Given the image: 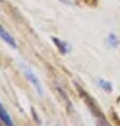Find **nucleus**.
<instances>
[{
  "instance_id": "f257e3e1",
  "label": "nucleus",
  "mask_w": 120,
  "mask_h": 126,
  "mask_svg": "<svg viewBox=\"0 0 120 126\" xmlns=\"http://www.w3.org/2000/svg\"><path fill=\"white\" fill-rule=\"evenodd\" d=\"M22 71H23V74L27 78V79L29 80L31 85H32L34 88H35L36 92L40 94V95H43V94H44L43 85H41V83L40 82L38 78L35 75V73L29 67H27V66H22Z\"/></svg>"
},
{
  "instance_id": "f03ea898",
  "label": "nucleus",
  "mask_w": 120,
  "mask_h": 126,
  "mask_svg": "<svg viewBox=\"0 0 120 126\" xmlns=\"http://www.w3.org/2000/svg\"><path fill=\"white\" fill-rule=\"evenodd\" d=\"M0 122H1L4 126H15L11 115H10L8 111L5 110V108L3 107L1 102H0Z\"/></svg>"
},
{
  "instance_id": "7ed1b4c3",
  "label": "nucleus",
  "mask_w": 120,
  "mask_h": 126,
  "mask_svg": "<svg viewBox=\"0 0 120 126\" xmlns=\"http://www.w3.org/2000/svg\"><path fill=\"white\" fill-rule=\"evenodd\" d=\"M0 37H1L2 39L9 45V46H11L14 49L17 48V45H16V41H15V39H14V37L11 34H9L8 32H6L1 26H0Z\"/></svg>"
},
{
  "instance_id": "20e7f679",
  "label": "nucleus",
  "mask_w": 120,
  "mask_h": 126,
  "mask_svg": "<svg viewBox=\"0 0 120 126\" xmlns=\"http://www.w3.org/2000/svg\"><path fill=\"white\" fill-rule=\"evenodd\" d=\"M52 41H53V43L55 44V46L59 48V50L62 54L67 53V51H68V46H67L65 43H63L62 40H60L59 38H56V37H52Z\"/></svg>"
},
{
  "instance_id": "39448f33",
  "label": "nucleus",
  "mask_w": 120,
  "mask_h": 126,
  "mask_svg": "<svg viewBox=\"0 0 120 126\" xmlns=\"http://www.w3.org/2000/svg\"><path fill=\"white\" fill-rule=\"evenodd\" d=\"M98 83H99V85H100V87L102 89L106 90V91H108V92L112 91L113 85L111 84V82H107V80H105V79H99Z\"/></svg>"
},
{
  "instance_id": "423d86ee",
  "label": "nucleus",
  "mask_w": 120,
  "mask_h": 126,
  "mask_svg": "<svg viewBox=\"0 0 120 126\" xmlns=\"http://www.w3.org/2000/svg\"><path fill=\"white\" fill-rule=\"evenodd\" d=\"M108 41H109V44H111V46H113V47H116L118 45V40L114 34H109Z\"/></svg>"
},
{
  "instance_id": "0eeeda50",
  "label": "nucleus",
  "mask_w": 120,
  "mask_h": 126,
  "mask_svg": "<svg viewBox=\"0 0 120 126\" xmlns=\"http://www.w3.org/2000/svg\"><path fill=\"white\" fill-rule=\"evenodd\" d=\"M97 126H109V124L105 121L104 118H99L97 121Z\"/></svg>"
},
{
  "instance_id": "6e6552de",
  "label": "nucleus",
  "mask_w": 120,
  "mask_h": 126,
  "mask_svg": "<svg viewBox=\"0 0 120 126\" xmlns=\"http://www.w3.org/2000/svg\"><path fill=\"white\" fill-rule=\"evenodd\" d=\"M82 1H84L88 5H91V6H95L97 4V0H82Z\"/></svg>"
}]
</instances>
